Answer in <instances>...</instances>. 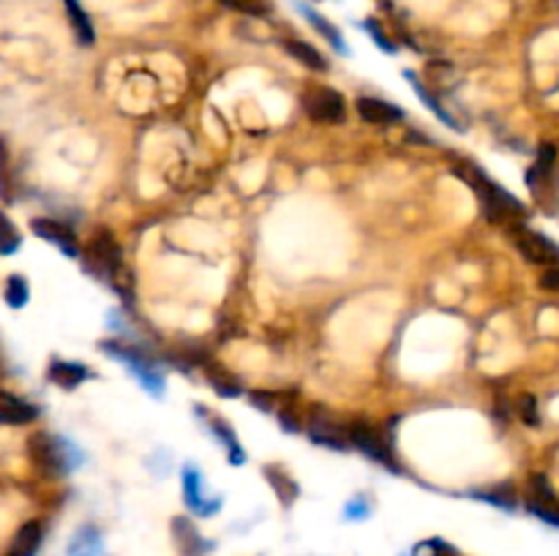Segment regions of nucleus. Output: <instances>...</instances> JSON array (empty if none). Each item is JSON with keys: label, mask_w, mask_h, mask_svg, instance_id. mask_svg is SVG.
Returning a JSON list of instances; mask_svg holds the SVG:
<instances>
[{"label": "nucleus", "mask_w": 559, "mask_h": 556, "mask_svg": "<svg viewBox=\"0 0 559 556\" xmlns=\"http://www.w3.org/2000/svg\"><path fill=\"white\" fill-rule=\"evenodd\" d=\"M455 172L475 189V194L481 197V202H483V208H486V216H489L491 221L502 224V221H508L510 216H521V213H524V205H521L508 189H502L500 183H494L481 166H475V164H470L467 169H458V166H455L453 175H455Z\"/></svg>", "instance_id": "1"}, {"label": "nucleus", "mask_w": 559, "mask_h": 556, "mask_svg": "<svg viewBox=\"0 0 559 556\" xmlns=\"http://www.w3.org/2000/svg\"><path fill=\"white\" fill-rule=\"evenodd\" d=\"M28 458L41 478H63L71 467L79 463V458H71L68 442H63L47 431H36L28 439Z\"/></svg>", "instance_id": "2"}, {"label": "nucleus", "mask_w": 559, "mask_h": 556, "mask_svg": "<svg viewBox=\"0 0 559 556\" xmlns=\"http://www.w3.org/2000/svg\"><path fill=\"white\" fill-rule=\"evenodd\" d=\"M102 352H107L110 357L121 360V363L131 371V374L142 382V388H145L148 393H153L156 399L164 396V377L158 374L156 363H153L145 352H140V349L131 346V344H121V341H104V344H102Z\"/></svg>", "instance_id": "3"}, {"label": "nucleus", "mask_w": 559, "mask_h": 556, "mask_svg": "<svg viewBox=\"0 0 559 556\" xmlns=\"http://www.w3.org/2000/svg\"><path fill=\"white\" fill-rule=\"evenodd\" d=\"M349 442L360 450V453H365L368 458H374L377 463H383L385 470H391V472H401V467H399V461H396V455H393V450H391V444L380 436V431L371 426V423H365V420H352L349 423Z\"/></svg>", "instance_id": "4"}, {"label": "nucleus", "mask_w": 559, "mask_h": 556, "mask_svg": "<svg viewBox=\"0 0 559 556\" xmlns=\"http://www.w3.org/2000/svg\"><path fill=\"white\" fill-rule=\"evenodd\" d=\"M510 240L527 262L540 267H559V246L548 240L543 232H535L529 227H513Z\"/></svg>", "instance_id": "5"}, {"label": "nucleus", "mask_w": 559, "mask_h": 556, "mask_svg": "<svg viewBox=\"0 0 559 556\" xmlns=\"http://www.w3.org/2000/svg\"><path fill=\"white\" fill-rule=\"evenodd\" d=\"M306 434L314 444L328 447V450H347L352 444L349 442V423H341L338 417H333L322 409H314L309 415Z\"/></svg>", "instance_id": "6"}, {"label": "nucleus", "mask_w": 559, "mask_h": 556, "mask_svg": "<svg viewBox=\"0 0 559 556\" xmlns=\"http://www.w3.org/2000/svg\"><path fill=\"white\" fill-rule=\"evenodd\" d=\"M303 110L317 123H333V126H338L347 118V104L341 99V93H336L330 87L309 90L306 96H303Z\"/></svg>", "instance_id": "7"}, {"label": "nucleus", "mask_w": 559, "mask_h": 556, "mask_svg": "<svg viewBox=\"0 0 559 556\" xmlns=\"http://www.w3.org/2000/svg\"><path fill=\"white\" fill-rule=\"evenodd\" d=\"M31 229H33L36 238L52 243L66 256H71V259L79 256V243H77V235L71 232V227H66V224H60L55 219H31Z\"/></svg>", "instance_id": "8"}, {"label": "nucleus", "mask_w": 559, "mask_h": 556, "mask_svg": "<svg viewBox=\"0 0 559 556\" xmlns=\"http://www.w3.org/2000/svg\"><path fill=\"white\" fill-rule=\"evenodd\" d=\"M355 110H357L360 121H365L371 126H391L404 118V112L396 104L383 102V99H371V96H360L355 102Z\"/></svg>", "instance_id": "9"}, {"label": "nucleus", "mask_w": 559, "mask_h": 556, "mask_svg": "<svg viewBox=\"0 0 559 556\" xmlns=\"http://www.w3.org/2000/svg\"><path fill=\"white\" fill-rule=\"evenodd\" d=\"M183 494H185V505H189L194 513L200 516H211L219 510V499L216 502H205V494H203V478H200V470L192 467V463H185L183 470Z\"/></svg>", "instance_id": "10"}, {"label": "nucleus", "mask_w": 559, "mask_h": 556, "mask_svg": "<svg viewBox=\"0 0 559 556\" xmlns=\"http://www.w3.org/2000/svg\"><path fill=\"white\" fill-rule=\"evenodd\" d=\"M39 417V407L31 401L0 390V423L4 426H28Z\"/></svg>", "instance_id": "11"}, {"label": "nucleus", "mask_w": 559, "mask_h": 556, "mask_svg": "<svg viewBox=\"0 0 559 556\" xmlns=\"http://www.w3.org/2000/svg\"><path fill=\"white\" fill-rule=\"evenodd\" d=\"M47 377L52 385L63 388V390H74L79 382H85L90 377V371L82 365V363H74V360H52L50 368H47Z\"/></svg>", "instance_id": "12"}, {"label": "nucleus", "mask_w": 559, "mask_h": 556, "mask_svg": "<svg viewBox=\"0 0 559 556\" xmlns=\"http://www.w3.org/2000/svg\"><path fill=\"white\" fill-rule=\"evenodd\" d=\"M172 532H175V540H177V545L185 556H197V553H205L211 548V543L197 532V526L183 516L172 521Z\"/></svg>", "instance_id": "13"}, {"label": "nucleus", "mask_w": 559, "mask_h": 556, "mask_svg": "<svg viewBox=\"0 0 559 556\" xmlns=\"http://www.w3.org/2000/svg\"><path fill=\"white\" fill-rule=\"evenodd\" d=\"M41 537H44V526L39 521L23 524L20 532L14 534V543H12L6 556H36V551L41 545Z\"/></svg>", "instance_id": "14"}, {"label": "nucleus", "mask_w": 559, "mask_h": 556, "mask_svg": "<svg viewBox=\"0 0 559 556\" xmlns=\"http://www.w3.org/2000/svg\"><path fill=\"white\" fill-rule=\"evenodd\" d=\"M63 4H66V14H68V22H71L77 41L82 47H90L93 41H96V31H93V25H90V17L79 6V0H63Z\"/></svg>", "instance_id": "15"}, {"label": "nucleus", "mask_w": 559, "mask_h": 556, "mask_svg": "<svg viewBox=\"0 0 559 556\" xmlns=\"http://www.w3.org/2000/svg\"><path fill=\"white\" fill-rule=\"evenodd\" d=\"M284 49L298 60V63H303L306 68H311V71H328L330 68V63L311 47V44H306V41H298V39H287L284 41Z\"/></svg>", "instance_id": "16"}, {"label": "nucleus", "mask_w": 559, "mask_h": 556, "mask_svg": "<svg viewBox=\"0 0 559 556\" xmlns=\"http://www.w3.org/2000/svg\"><path fill=\"white\" fill-rule=\"evenodd\" d=\"M265 475H267V483L273 486V491L278 494V499H282L284 505H293L295 502V497H298V486H295V480L282 470V467H265Z\"/></svg>", "instance_id": "17"}, {"label": "nucleus", "mask_w": 559, "mask_h": 556, "mask_svg": "<svg viewBox=\"0 0 559 556\" xmlns=\"http://www.w3.org/2000/svg\"><path fill=\"white\" fill-rule=\"evenodd\" d=\"M208 382L213 385V390L219 393V396H224V399H238L240 393H243V388H240V382L232 377V374H227V371L221 368V365H211L208 368Z\"/></svg>", "instance_id": "18"}, {"label": "nucleus", "mask_w": 559, "mask_h": 556, "mask_svg": "<svg viewBox=\"0 0 559 556\" xmlns=\"http://www.w3.org/2000/svg\"><path fill=\"white\" fill-rule=\"evenodd\" d=\"M20 246H23V235L17 224L0 211V256H12L14 251H20Z\"/></svg>", "instance_id": "19"}, {"label": "nucleus", "mask_w": 559, "mask_h": 556, "mask_svg": "<svg viewBox=\"0 0 559 556\" xmlns=\"http://www.w3.org/2000/svg\"><path fill=\"white\" fill-rule=\"evenodd\" d=\"M404 79H407V82L412 85V90H415V93H418V96H420V102H423V104H426V107H428V110H431V112H434V115L439 118V121H445V123H447L450 129H455L453 118H450V115H447V112L442 110V104H439V102H437V99L431 96V93H428V90L423 87V82H420V76H418V74H412V71H404Z\"/></svg>", "instance_id": "20"}, {"label": "nucleus", "mask_w": 559, "mask_h": 556, "mask_svg": "<svg viewBox=\"0 0 559 556\" xmlns=\"http://www.w3.org/2000/svg\"><path fill=\"white\" fill-rule=\"evenodd\" d=\"M4 298H6V306L12 309H23L31 298V290H28V282H25V275L20 273H12L6 278V287H4Z\"/></svg>", "instance_id": "21"}, {"label": "nucleus", "mask_w": 559, "mask_h": 556, "mask_svg": "<svg viewBox=\"0 0 559 556\" xmlns=\"http://www.w3.org/2000/svg\"><path fill=\"white\" fill-rule=\"evenodd\" d=\"M14 200V185H12V161H9V148L0 137V202H12Z\"/></svg>", "instance_id": "22"}, {"label": "nucleus", "mask_w": 559, "mask_h": 556, "mask_svg": "<svg viewBox=\"0 0 559 556\" xmlns=\"http://www.w3.org/2000/svg\"><path fill=\"white\" fill-rule=\"evenodd\" d=\"M213 436H219L224 444H227V450H230V463H243L246 461V453H243V447H240V442L235 439V434H232V428L224 423V420H213Z\"/></svg>", "instance_id": "23"}, {"label": "nucleus", "mask_w": 559, "mask_h": 556, "mask_svg": "<svg viewBox=\"0 0 559 556\" xmlns=\"http://www.w3.org/2000/svg\"><path fill=\"white\" fill-rule=\"evenodd\" d=\"M301 12H303V14H306V20H309V22H311V25H314V28H317V31H320V33H322V36L333 44V49H336V52H341V55L347 52V47H344V41H341V33H338V31H336L328 20H322V17H320L317 12H311L309 6H301Z\"/></svg>", "instance_id": "24"}, {"label": "nucleus", "mask_w": 559, "mask_h": 556, "mask_svg": "<svg viewBox=\"0 0 559 556\" xmlns=\"http://www.w3.org/2000/svg\"><path fill=\"white\" fill-rule=\"evenodd\" d=\"M221 6L246 17H267L273 12L270 0H221Z\"/></svg>", "instance_id": "25"}, {"label": "nucleus", "mask_w": 559, "mask_h": 556, "mask_svg": "<svg viewBox=\"0 0 559 556\" xmlns=\"http://www.w3.org/2000/svg\"><path fill=\"white\" fill-rule=\"evenodd\" d=\"M475 499H483V502H491L497 507H505V510H513L516 507V494L510 486H500L494 491H475Z\"/></svg>", "instance_id": "26"}, {"label": "nucleus", "mask_w": 559, "mask_h": 556, "mask_svg": "<svg viewBox=\"0 0 559 556\" xmlns=\"http://www.w3.org/2000/svg\"><path fill=\"white\" fill-rule=\"evenodd\" d=\"M527 510H529L532 516H537L540 521H545V524H551V526L559 529V502L551 505V502H535V499H527Z\"/></svg>", "instance_id": "27"}, {"label": "nucleus", "mask_w": 559, "mask_h": 556, "mask_svg": "<svg viewBox=\"0 0 559 556\" xmlns=\"http://www.w3.org/2000/svg\"><path fill=\"white\" fill-rule=\"evenodd\" d=\"M363 28H365L371 36H374V41H377V47H380L383 52H396V44L385 36V31H383V25H380L377 20H365Z\"/></svg>", "instance_id": "28"}, {"label": "nucleus", "mask_w": 559, "mask_h": 556, "mask_svg": "<svg viewBox=\"0 0 559 556\" xmlns=\"http://www.w3.org/2000/svg\"><path fill=\"white\" fill-rule=\"evenodd\" d=\"M518 415H521V420H524L527 426H537V423H540L535 396H521V399H518Z\"/></svg>", "instance_id": "29"}, {"label": "nucleus", "mask_w": 559, "mask_h": 556, "mask_svg": "<svg viewBox=\"0 0 559 556\" xmlns=\"http://www.w3.org/2000/svg\"><path fill=\"white\" fill-rule=\"evenodd\" d=\"M540 287L548 292H559V267H545V273L540 275Z\"/></svg>", "instance_id": "30"}, {"label": "nucleus", "mask_w": 559, "mask_h": 556, "mask_svg": "<svg viewBox=\"0 0 559 556\" xmlns=\"http://www.w3.org/2000/svg\"><path fill=\"white\" fill-rule=\"evenodd\" d=\"M248 399H251V404L259 407L262 412H270V409H273V396H270V393H251Z\"/></svg>", "instance_id": "31"}, {"label": "nucleus", "mask_w": 559, "mask_h": 556, "mask_svg": "<svg viewBox=\"0 0 559 556\" xmlns=\"http://www.w3.org/2000/svg\"><path fill=\"white\" fill-rule=\"evenodd\" d=\"M344 513H347V518H363V516L368 513V505H365L363 499H355V502H349V505H347V510H344Z\"/></svg>", "instance_id": "32"}, {"label": "nucleus", "mask_w": 559, "mask_h": 556, "mask_svg": "<svg viewBox=\"0 0 559 556\" xmlns=\"http://www.w3.org/2000/svg\"><path fill=\"white\" fill-rule=\"evenodd\" d=\"M278 423H282L290 434H298V431H301V426H298V420L290 415V409H282V412H278Z\"/></svg>", "instance_id": "33"}, {"label": "nucleus", "mask_w": 559, "mask_h": 556, "mask_svg": "<svg viewBox=\"0 0 559 556\" xmlns=\"http://www.w3.org/2000/svg\"><path fill=\"white\" fill-rule=\"evenodd\" d=\"M428 548H431V556H458L450 545H445L439 540H428Z\"/></svg>", "instance_id": "34"}, {"label": "nucleus", "mask_w": 559, "mask_h": 556, "mask_svg": "<svg viewBox=\"0 0 559 556\" xmlns=\"http://www.w3.org/2000/svg\"><path fill=\"white\" fill-rule=\"evenodd\" d=\"M0 374H4V354H0Z\"/></svg>", "instance_id": "35"}]
</instances>
